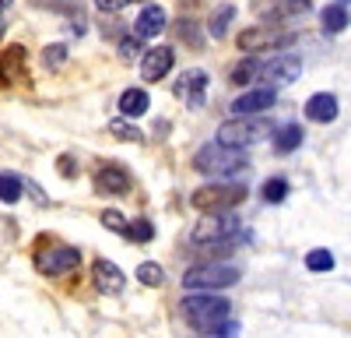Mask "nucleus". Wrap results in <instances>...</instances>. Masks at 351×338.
Listing matches in <instances>:
<instances>
[{
  "mask_svg": "<svg viewBox=\"0 0 351 338\" xmlns=\"http://www.w3.org/2000/svg\"><path fill=\"white\" fill-rule=\"evenodd\" d=\"M183 317L200 335H236L239 324L232 321V303L211 293H190L183 300Z\"/></svg>",
  "mask_w": 351,
  "mask_h": 338,
  "instance_id": "f257e3e1",
  "label": "nucleus"
},
{
  "mask_svg": "<svg viewBox=\"0 0 351 338\" xmlns=\"http://www.w3.org/2000/svg\"><path fill=\"white\" fill-rule=\"evenodd\" d=\"M193 169L211 180H228L236 173H246L250 169V155L236 145H221V141H211L193 155Z\"/></svg>",
  "mask_w": 351,
  "mask_h": 338,
  "instance_id": "f03ea898",
  "label": "nucleus"
},
{
  "mask_svg": "<svg viewBox=\"0 0 351 338\" xmlns=\"http://www.w3.org/2000/svg\"><path fill=\"white\" fill-rule=\"evenodd\" d=\"M239 236H243V225L232 212H204V218L190 233L193 247H208V250H218V247L225 250L232 243H239Z\"/></svg>",
  "mask_w": 351,
  "mask_h": 338,
  "instance_id": "7ed1b4c3",
  "label": "nucleus"
},
{
  "mask_svg": "<svg viewBox=\"0 0 351 338\" xmlns=\"http://www.w3.org/2000/svg\"><path fill=\"white\" fill-rule=\"evenodd\" d=\"M271 134H274V120L256 117V113H236V120H228V124L218 127V141H221V145H236V148L267 141Z\"/></svg>",
  "mask_w": 351,
  "mask_h": 338,
  "instance_id": "20e7f679",
  "label": "nucleus"
},
{
  "mask_svg": "<svg viewBox=\"0 0 351 338\" xmlns=\"http://www.w3.org/2000/svg\"><path fill=\"white\" fill-rule=\"evenodd\" d=\"M239 201H246V187L243 183H225V180H215V183L190 194V205L197 212H232Z\"/></svg>",
  "mask_w": 351,
  "mask_h": 338,
  "instance_id": "39448f33",
  "label": "nucleus"
},
{
  "mask_svg": "<svg viewBox=\"0 0 351 338\" xmlns=\"http://www.w3.org/2000/svg\"><path fill=\"white\" fill-rule=\"evenodd\" d=\"M239 282V268L236 264H197L183 275L186 293H218Z\"/></svg>",
  "mask_w": 351,
  "mask_h": 338,
  "instance_id": "423d86ee",
  "label": "nucleus"
},
{
  "mask_svg": "<svg viewBox=\"0 0 351 338\" xmlns=\"http://www.w3.org/2000/svg\"><path fill=\"white\" fill-rule=\"evenodd\" d=\"M239 49L243 53H267V49H285L295 43V32L291 28H281V25H250L239 32Z\"/></svg>",
  "mask_w": 351,
  "mask_h": 338,
  "instance_id": "0eeeda50",
  "label": "nucleus"
},
{
  "mask_svg": "<svg viewBox=\"0 0 351 338\" xmlns=\"http://www.w3.org/2000/svg\"><path fill=\"white\" fill-rule=\"evenodd\" d=\"M81 264V250L77 247H49V250H36V268L43 275H71Z\"/></svg>",
  "mask_w": 351,
  "mask_h": 338,
  "instance_id": "6e6552de",
  "label": "nucleus"
},
{
  "mask_svg": "<svg viewBox=\"0 0 351 338\" xmlns=\"http://www.w3.org/2000/svg\"><path fill=\"white\" fill-rule=\"evenodd\" d=\"M309 8H313L309 0H253V11L271 25H285L291 18H302Z\"/></svg>",
  "mask_w": 351,
  "mask_h": 338,
  "instance_id": "1a4fd4ad",
  "label": "nucleus"
},
{
  "mask_svg": "<svg viewBox=\"0 0 351 338\" xmlns=\"http://www.w3.org/2000/svg\"><path fill=\"white\" fill-rule=\"evenodd\" d=\"M256 71H260L263 81H271V84H288V81H295L302 74V56L281 53V56H274V60H267V64H256Z\"/></svg>",
  "mask_w": 351,
  "mask_h": 338,
  "instance_id": "9d476101",
  "label": "nucleus"
},
{
  "mask_svg": "<svg viewBox=\"0 0 351 338\" xmlns=\"http://www.w3.org/2000/svg\"><path fill=\"white\" fill-rule=\"evenodd\" d=\"M172 92H176V99L186 102L190 109H200V106H204V92H208V71H200V67L183 71Z\"/></svg>",
  "mask_w": 351,
  "mask_h": 338,
  "instance_id": "9b49d317",
  "label": "nucleus"
},
{
  "mask_svg": "<svg viewBox=\"0 0 351 338\" xmlns=\"http://www.w3.org/2000/svg\"><path fill=\"white\" fill-rule=\"evenodd\" d=\"M130 190V173L120 162H102L99 173H95V194H109V197H120Z\"/></svg>",
  "mask_w": 351,
  "mask_h": 338,
  "instance_id": "f8f14e48",
  "label": "nucleus"
},
{
  "mask_svg": "<svg viewBox=\"0 0 351 338\" xmlns=\"http://www.w3.org/2000/svg\"><path fill=\"white\" fill-rule=\"evenodd\" d=\"M176 64V53L169 46H155V49H144L141 53V78L144 81H162Z\"/></svg>",
  "mask_w": 351,
  "mask_h": 338,
  "instance_id": "ddd939ff",
  "label": "nucleus"
},
{
  "mask_svg": "<svg viewBox=\"0 0 351 338\" xmlns=\"http://www.w3.org/2000/svg\"><path fill=\"white\" fill-rule=\"evenodd\" d=\"M92 278H95V289H99V293H106V296H120V293H123V286H127L123 271L116 268L112 261H106V258H99V261L92 264Z\"/></svg>",
  "mask_w": 351,
  "mask_h": 338,
  "instance_id": "4468645a",
  "label": "nucleus"
},
{
  "mask_svg": "<svg viewBox=\"0 0 351 338\" xmlns=\"http://www.w3.org/2000/svg\"><path fill=\"white\" fill-rule=\"evenodd\" d=\"M274 102H278L274 84H263V89L243 92L236 102H232V113H263V109H274Z\"/></svg>",
  "mask_w": 351,
  "mask_h": 338,
  "instance_id": "2eb2a0df",
  "label": "nucleus"
},
{
  "mask_svg": "<svg viewBox=\"0 0 351 338\" xmlns=\"http://www.w3.org/2000/svg\"><path fill=\"white\" fill-rule=\"evenodd\" d=\"M28 81L25 74V46H11L0 53V84H18Z\"/></svg>",
  "mask_w": 351,
  "mask_h": 338,
  "instance_id": "dca6fc26",
  "label": "nucleus"
},
{
  "mask_svg": "<svg viewBox=\"0 0 351 338\" xmlns=\"http://www.w3.org/2000/svg\"><path fill=\"white\" fill-rule=\"evenodd\" d=\"M165 21H169V14H165V8L162 4H148L141 14H137V21H134V32L141 36V39H152V36H162V28H165Z\"/></svg>",
  "mask_w": 351,
  "mask_h": 338,
  "instance_id": "f3484780",
  "label": "nucleus"
},
{
  "mask_svg": "<svg viewBox=\"0 0 351 338\" xmlns=\"http://www.w3.org/2000/svg\"><path fill=\"white\" fill-rule=\"evenodd\" d=\"M306 117H309L313 124H330V120H337V99H334L330 92H316V95H309V102H306Z\"/></svg>",
  "mask_w": 351,
  "mask_h": 338,
  "instance_id": "a211bd4d",
  "label": "nucleus"
},
{
  "mask_svg": "<svg viewBox=\"0 0 351 338\" xmlns=\"http://www.w3.org/2000/svg\"><path fill=\"white\" fill-rule=\"evenodd\" d=\"M274 152L278 155H288V152H295V148H302V127L299 124H285V127H274Z\"/></svg>",
  "mask_w": 351,
  "mask_h": 338,
  "instance_id": "6ab92c4d",
  "label": "nucleus"
},
{
  "mask_svg": "<svg viewBox=\"0 0 351 338\" xmlns=\"http://www.w3.org/2000/svg\"><path fill=\"white\" fill-rule=\"evenodd\" d=\"M148 106H152V99H148V92H144V89H127V92L120 95V113H123L127 120L144 117V113H148Z\"/></svg>",
  "mask_w": 351,
  "mask_h": 338,
  "instance_id": "aec40b11",
  "label": "nucleus"
},
{
  "mask_svg": "<svg viewBox=\"0 0 351 338\" xmlns=\"http://www.w3.org/2000/svg\"><path fill=\"white\" fill-rule=\"evenodd\" d=\"M319 21H324V32L327 36H337V32H344V28L351 25V14H348L344 4H330L324 14H319Z\"/></svg>",
  "mask_w": 351,
  "mask_h": 338,
  "instance_id": "412c9836",
  "label": "nucleus"
},
{
  "mask_svg": "<svg viewBox=\"0 0 351 338\" xmlns=\"http://www.w3.org/2000/svg\"><path fill=\"white\" fill-rule=\"evenodd\" d=\"M21 190H25L21 177H14V173H0V201H4V205L21 201Z\"/></svg>",
  "mask_w": 351,
  "mask_h": 338,
  "instance_id": "4be33fe9",
  "label": "nucleus"
},
{
  "mask_svg": "<svg viewBox=\"0 0 351 338\" xmlns=\"http://www.w3.org/2000/svg\"><path fill=\"white\" fill-rule=\"evenodd\" d=\"M236 18V8L232 4H221L215 14H211V25H208V32L215 36V39H225V32H228V21Z\"/></svg>",
  "mask_w": 351,
  "mask_h": 338,
  "instance_id": "5701e85b",
  "label": "nucleus"
},
{
  "mask_svg": "<svg viewBox=\"0 0 351 338\" xmlns=\"http://www.w3.org/2000/svg\"><path fill=\"white\" fill-rule=\"evenodd\" d=\"M263 201H267V205H281L285 201V197H288V180H281V177H274V180H267V183H263Z\"/></svg>",
  "mask_w": 351,
  "mask_h": 338,
  "instance_id": "b1692460",
  "label": "nucleus"
},
{
  "mask_svg": "<svg viewBox=\"0 0 351 338\" xmlns=\"http://www.w3.org/2000/svg\"><path fill=\"white\" fill-rule=\"evenodd\" d=\"M306 268H309V271H330V268H334V254L324 250V247L309 250V254H306Z\"/></svg>",
  "mask_w": 351,
  "mask_h": 338,
  "instance_id": "393cba45",
  "label": "nucleus"
},
{
  "mask_svg": "<svg viewBox=\"0 0 351 338\" xmlns=\"http://www.w3.org/2000/svg\"><path fill=\"white\" fill-rule=\"evenodd\" d=\"M123 236H130V240H137V243H148V240L155 236V225H152L148 218H134L127 229H123Z\"/></svg>",
  "mask_w": 351,
  "mask_h": 338,
  "instance_id": "a878e982",
  "label": "nucleus"
},
{
  "mask_svg": "<svg viewBox=\"0 0 351 338\" xmlns=\"http://www.w3.org/2000/svg\"><path fill=\"white\" fill-rule=\"evenodd\" d=\"M137 278L144 282V286H162V282H165V271H162V264H155V261H144L141 268H137Z\"/></svg>",
  "mask_w": 351,
  "mask_h": 338,
  "instance_id": "bb28decb",
  "label": "nucleus"
},
{
  "mask_svg": "<svg viewBox=\"0 0 351 338\" xmlns=\"http://www.w3.org/2000/svg\"><path fill=\"white\" fill-rule=\"evenodd\" d=\"M109 134L120 137V141H141V137H144V134H141L134 124H127V120H112V124H109Z\"/></svg>",
  "mask_w": 351,
  "mask_h": 338,
  "instance_id": "cd10ccee",
  "label": "nucleus"
},
{
  "mask_svg": "<svg viewBox=\"0 0 351 338\" xmlns=\"http://www.w3.org/2000/svg\"><path fill=\"white\" fill-rule=\"evenodd\" d=\"M144 53V46H141V36L134 32V36H127V39H120V56L123 60H134V56H141Z\"/></svg>",
  "mask_w": 351,
  "mask_h": 338,
  "instance_id": "c85d7f7f",
  "label": "nucleus"
},
{
  "mask_svg": "<svg viewBox=\"0 0 351 338\" xmlns=\"http://www.w3.org/2000/svg\"><path fill=\"white\" fill-rule=\"evenodd\" d=\"M253 74H256V60H243L232 67V84H246Z\"/></svg>",
  "mask_w": 351,
  "mask_h": 338,
  "instance_id": "c756f323",
  "label": "nucleus"
},
{
  "mask_svg": "<svg viewBox=\"0 0 351 338\" xmlns=\"http://www.w3.org/2000/svg\"><path fill=\"white\" fill-rule=\"evenodd\" d=\"M43 60H46V67H60L67 60V46H46Z\"/></svg>",
  "mask_w": 351,
  "mask_h": 338,
  "instance_id": "7c9ffc66",
  "label": "nucleus"
},
{
  "mask_svg": "<svg viewBox=\"0 0 351 338\" xmlns=\"http://www.w3.org/2000/svg\"><path fill=\"white\" fill-rule=\"evenodd\" d=\"M102 225H106V229H112V233H123L127 229V218L120 212H106L102 215Z\"/></svg>",
  "mask_w": 351,
  "mask_h": 338,
  "instance_id": "2f4dec72",
  "label": "nucleus"
},
{
  "mask_svg": "<svg viewBox=\"0 0 351 338\" xmlns=\"http://www.w3.org/2000/svg\"><path fill=\"white\" fill-rule=\"evenodd\" d=\"M127 4H130V0H95V8L102 14H116V11H123Z\"/></svg>",
  "mask_w": 351,
  "mask_h": 338,
  "instance_id": "473e14b6",
  "label": "nucleus"
},
{
  "mask_svg": "<svg viewBox=\"0 0 351 338\" xmlns=\"http://www.w3.org/2000/svg\"><path fill=\"white\" fill-rule=\"evenodd\" d=\"M180 36H183L186 43L200 46V36H197V28H193V21H180Z\"/></svg>",
  "mask_w": 351,
  "mask_h": 338,
  "instance_id": "72a5a7b5",
  "label": "nucleus"
},
{
  "mask_svg": "<svg viewBox=\"0 0 351 338\" xmlns=\"http://www.w3.org/2000/svg\"><path fill=\"white\" fill-rule=\"evenodd\" d=\"M74 173H77V169H74V159H71V155H60V177L71 180Z\"/></svg>",
  "mask_w": 351,
  "mask_h": 338,
  "instance_id": "f704fd0d",
  "label": "nucleus"
},
{
  "mask_svg": "<svg viewBox=\"0 0 351 338\" xmlns=\"http://www.w3.org/2000/svg\"><path fill=\"white\" fill-rule=\"evenodd\" d=\"M11 8V0H0V11H8Z\"/></svg>",
  "mask_w": 351,
  "mask_h": 338,
  "instance_id": "c9c22d12",
  "label": "nucleus"
},
{
  "mask_svg": "<svg viewBox=\"0 0 351 338\" xmlns=\"http://www.w3.org/2000/svg\"><path fill=\"white\" fill-rule=\"evenodd\" d=\"M0 39H4V21H0Z\"/></svg>",
  "mask_w": 351,
  "mask_h": 338,
  "instance_id": "e433bc0d",
  "label": "nucleus"
},
{
  "mask_svg": "<svg viewBox=\"0 0 351 338\" xmlns=\"http://www.w3.org/2000/svg\"><path fill=\"white\" fill-rule=\"evenodd\" d=\"M337 4H344V8H348V4H351V0H337Z\"/></svg>",
  "mask_w": 351,
  "mask_h": 338,
  "instance_id": "4c0bfd02",
  "label": "nucleus"
}]
</instances>
